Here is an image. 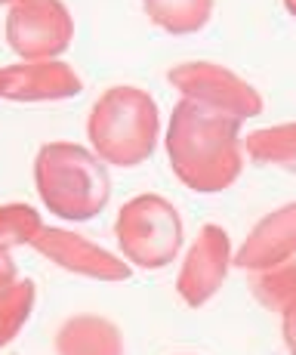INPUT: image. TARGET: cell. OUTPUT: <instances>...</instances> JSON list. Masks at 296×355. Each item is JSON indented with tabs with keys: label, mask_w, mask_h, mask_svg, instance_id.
Instances as JSON below:
<instances>
[{
	"label": "cell",
	"mask_w": 296,
	"mask_h": 355,
	"mask_svg": "<svg viewBox=\"0 0 296 355\" xmlns=\"http://www.w3.org/2000/svg\"><path fill=\"white\" fill-rule=\"evenodd\" d=\"M146 3H151V10H170V3L173 0H146ZM176 3H185V10L191 12V19H201L204 12H207V0H176Z\"/></svg>",
	"instance_id": "obj_1"
},
{
	"label": "cell",
	"mask_w": 296,
	"mask_h": 355,
	"mask_svg": "<svg viewBox=\"0 0 296 355\" xmlns=\"http://www.w3.org/2000/svg\"><path fill=\"white\" fill-rule=\"evenodd\" d=\"M290 3H293V6H296V0H290Z\"/></svg>",
	"instance_id": "obj_2"
}]
</instances>
